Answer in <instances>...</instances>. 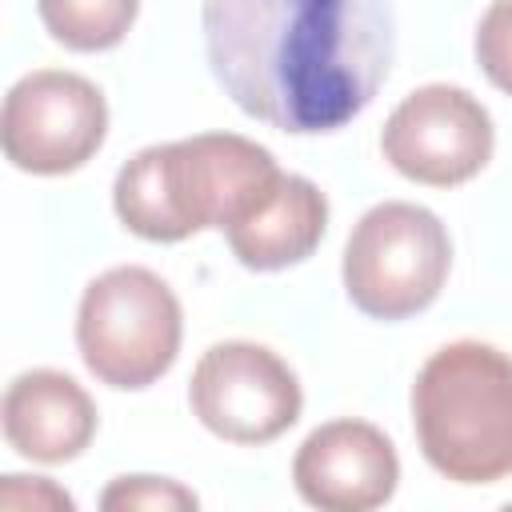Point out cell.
Instances as JSON below:
<instances>
[{
    "label": "cell",
    "mask_w": 512,
    "mask_h": 512,
    "mask_svg": "<svg viewBox=\"0 0 512 512\" xmlns=\"http://www.w3.org/2000/svg\"><path fill=\"white\" fill-rule=\"evenodd\" d=\"M204 52L232 104L280 132H336L392 64L388 0H204Z\"/></svg>",
    "instance_id": "6da1fadb"
},
{
    "label": "cell",
    "mask_w": 512,
    "mask_h": 512,
    "mask_svg": "<svg viewBox=\"0 0 512 512\" xmlns=\"http://www.w3.org/2000/svg\"><path fill=\"white\" fill-rule=\"evenodd\" d=\"M276 160L248 136L200 132L176 144L136 152L112 188L116 216L128 232L176 244L204 228H228L276 176Z\"/></svg>",
    "instance_id": "7a4b0ae2"
},
{
    "label": "cell",
    "mask_w": 512,
    "mask_h": 512,
    "mask_svg": "<svg viewBox=\"0 0 512 512\" xmlns=\"http://www.w3.org/2000/svg\"><path fill=\"white\" fill-rule=\"evenodd\" d=\"M424 460L456 484L512 476V360L480 340L436 348L412 384Z\"/></svg>",
    "instance_id": "3957f363"
},
{
    "label": "cell",
    "mask_w": 512,
    "mask_h": 512,
    "mask_svg": "<svg viewBox=\"0 0 512 512\" xmlns=\"http://www.w3.org/2000/svg\"><path fill=\"white\" fill-rule=\"evenodd\" d=\"M76 344L100 384L148 388L180 352V300L140 264L108 268L80 296Z\"/></svg>",
    "instance_id": "277c9868"
},
{
    "label": "cell",
    "mask_w": 512,
    "mask_h": 512,
    "mask_svg": "<svg viewBox=\"0 0 512 512\" xmlns=\"http://www.w3.org/2000/svg\"><path fill=\"white\" fill-rule=\"evenodd\" d=\"M452 268V240L436 212L388 200L360 216L344 244V292L372 320L424 312Z\"/></svg>",
    "instance_id": "5b68a950"
},
{
    "label": "cell",
    "mask_w": 512,
    "mask_h": 512,
    "mask_svg": "<svg viewBox=\"0 0 512 512\" xmlns=\"http://www.w3.org/2000/svg\"><path fill=\"white\" fill-rule=\"evenodd\" d=\"M108 132L100 88L76 72L40 68L16 80L4 96L0 140L4 156L32 176H64L96 156Z\"/></svg>",
    "instance_id": "8992f818"
},
{
    "label": "cell",
    "mask_w": 512,
    "mask_h": 512,
    "mask_svg": "<svg viewBox=\"0 0 512 512\" xmlns=\"http://www.w3.org/2000/svg\"><path fill=\"white\" fill-rule=\"evenodd\" d=\"M196 420L232 444H268L300 420L304 396L296 372L264 344H212L188 384Z\"/></svg>",
    "instance_id": "52a82bcc"
},
{
    "label": "cell",
    "mask_w": 512,
    "mask_h": 512,
    "mask_svg": "<svg viewBox=\"0 0 512 512\" xmlns=\"http://www.w3.org/2000/svg\"><path fill=\"white\" fill-rule=\"evenodd\" d=\"M492 116L456 84H424L408 92L380 132L384 160L428 188H456L492 160Z\"/></svg>",
    "instance_id": "ba28073f"
},
{
    "label": "cell",
    "mask_w": 512,
    "mask_h": 512,
    "mask_svg": "<svg viewBox=\"0 0 512 512\" xmlns=\"http://www.w3.org/2000/svg\"><path fill=\"white\" fill-rule=\"evenodd\" d=\"M292 480L320 512H368L392 500L400 460L376 424L328 420L296 448Z\"/></svg>",
    "instance_id": "9c48e42d"
},
{
    "label": "cell",
    "mask_w": 512,
    "mask_h": 512,
    "mask_svg": "<svg viewBox=\"0 0 512 512\" xmlns=\"http://www.w3.org/2000/svg\"><path fill=\"white\" fill-rule=\"evenodd\" d=\"M328 224L324 192L292 172H276L272 184L224 228L232 256L252 272H276L316 252Z\"/></svg>",
    "instance_id": "30bf717a"
},
{
    "label": "cell",
    "mask_w": 512,
    "mask_h": 512,
    "mask_svg": "<svg viewBox=\"0 0 512 512\" xmlns=\"http://www.w3.org/2000/svg\"><path fill=\"white\" fill-rule=\"evenodd\" d=\"M96 436L92 396L64 372L32 368L4 392V440L28 460L64 464Z\"/></svg>",
    "instance_id": "8fae6325"
},
{
    "label": "cell",
    "mask_w": 512,
    "mask_h": 512,
    "mask_svg": "<svg viewBox=\"0 0 512 512\" xmlns=\"http://www.w3.org/2000/svg\"><path fill=\"white\" fill-rule=\"evenodd\" d=\"M36 8L56 44L72 52H104L128 36L140 0H36Z\"/></svg>",
    "instance_id": "7c38bea8"
},
{
    "label": "cell",
    "mask_w": 512,
    "mask_h": 512,
    "mask_svg": "<svg viewBox=\"0 0 512 512\" xmlns=\"http://www.w3.org/2000/svg\"><path fill=\"white\" fill-rule=\"evenodd\" d=\"M200 500L164 476H120L104 488L100 508L108 512H136V508H152V512H176V508H196Z\"/></svg>",
    "instance_id": "4fadbf2b"
},
{
    "label": "cell",
    "mask_w": 512,
    "mask_h": 512,
    "mask_svg": "<svg viewBox=\"0 0 512 512\" xmlns=\"http://www.w3.org/2000/svg\"><path fill=\"white\" fill-rule=\"evenodd\" d=\"M476 60L480 72L512 96V0H492L476 24Z\"/></svg>",
    "instance_id": "5bb4252c"
},
{
    "label": "cell",
    "mask_w": 512,
    "mask_h": 512,
    "mask_svg": "<svg viewBox=\"0 0 512 512\" xmlns=\"http://www.w3.org/2000/svg\"><path fill=\"white\" fill-rule=\"evenodd\" d=\"M0 504L4 508H28V504L32 508H72V496L40 476H32V484H28V476H4Z\"/></svg>",
    "instance_id": "9a60e30c"
}]
</instances>
